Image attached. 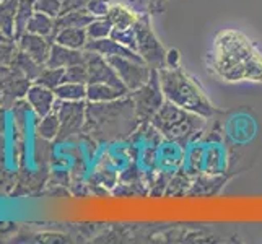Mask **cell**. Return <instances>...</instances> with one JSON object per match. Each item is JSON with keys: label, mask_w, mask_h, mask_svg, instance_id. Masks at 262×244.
<instances>
[{"label": "cell", "mask_w": 262, "mask_h": 244, "mask_svg": "<svg viewBox=\"0 0 262 244\" xmlns=\"http://www.w3.org/2000/svg\"><path fill=\"white\" fill-rule=\"evenodd\" d=\"M26 31L48 38L49 34L56 31V18H52L46 13H41V12H34L33 16L30 18L28 26H26Z\"/></svg>", "instance_id": "cell-18"}, {"label": "cell", "mask_w": 262, "mask_h": 244, "mask_svg": "<svg viewBox=\"0 0 262 244\" xmlns=\"http://www.w3.org/2000/svg\"><path fill=\"white\" fill-rule=\"evenodd\" d=\"M41 125H39V134L44 139H54L60 132V122L57 113H49L48 116L41 117Z\"/></svg>", "instance_id": "cell-24"}, {"label": "cell", "mask_w": 262, "mask_h": 244, "mask_svg": "<svg viewBox=\"0 0 262 244\" xmlns=\"http://www.w3.org/2000/svg\"><path fill=\"white\" fill-rule=\"evenodd\" d=\"M90 122L103 140L124 139L135 129L139 119L130 96H122L107 103H92L86 109Z\"/></svg>", "instance_id": "cell-2"}, {"label": "cell", "mask_w": 262, "mask_h": 244, "mask_svg": "<svg viewBox=\"0 0 262 244\" xmlns=\"http://www.w3.org/2000/svg\"><path fill=\"white\" fill-rule=\"evenodd\" d=\"M111 67L116 70L117 77L121 78L124 86L129 90V93L143 86L150 80L153 69L145 64L127 57H106Z\"/></svg>", "instance_id": "cell-7"}, {"label": "cell", "mask_w": 262, "mask_h": 244, "mask_svg": "<svg viewBox=\"0 0 262 244\" xmlns=\"http://www.w3.org/2000/svg\"><path fill=\"white\" fill-rule=\"evenodd\" d=\"M111 8V0H88L86 12L95 18H106Z\"/></svg>", "instance_id": "cell-28"}, {"label": "cell", "mask_w": 262, "mask_h": 244, "mask_svg": "<svg viewBox=\"0 0 262 244\" xmlns=\"http://www.w3.org/2000/svg\"><path fill=\"white\" fill-rule=\"evenodd\" d=\"M57 116L60 122V135L69 137L72 134H77L82 129L85 121V104L83 101H62V104L57 107Z\"/></svg>", "instance_id": "cell-9"}, {"label": "cell", "mask_w": 262, "mask_h": 244, "mask_svg": "<svg viewBox=\"0 0 262 244\" xmlns=\"http://www.w3.org/2000/svg\"><path fill=\"white\" fill-rule=\"evenodd\" d=\"M129 95V92L113 86L110 83H88L86 85V99L90 103H107L113 99Z\"/></svg>", "instance_id": "cell-14"}, {"label": "cell", "mask_w": 262, "mask_h": 244, "mask_svg": "<svg viewBox=\"0 0 262 244\" xmlns=\"http://www.w3.org/2000/svg\"><path fill=\"white\" fill-rule=\"evenodd\" d=\"M151 122L166 137L184 139L202 129L204 117L166 101L160 107V111L153 116Z\"/></svg>", "instance_id": "cell-4"}, {"label": "cell", "mask_w": 262, "mask_h": 244, "mask_svg": "<svg viewBox=\"0 0 262 244\" xmlns=\"http://www.w3.org/2000/svg\"><path fill=\"white\" fill-rule=\"evenodd\" d=\"M34 0H20L16 8V16H15V33L23 34L26 33V26H28L30 18L34 13Z\"/></svg>", "instance_id": "cell-21"}, {"label": "cell", "mask_w": 262, "mask_h": 244, "mask_svg": "<svg viewBox=\"0 0 262 244\" xmlns=\"http://www.w3.org/2000/svg\"><path fill=\"white\" fill-rule=\"evenodd\" d=\"M54 41L70 49L83 51L88 44L86 28H60L54 36Z\"/></svg>", "instance_id": "cell-15"}, {"label": "cell", "mask_w": 262, "mask_h": 244, "mask_svg": "<svg viewBox=\"0 0 262 244\" xmlns=\"http://www.w3.org/2000/svg\"><path fill=\"white\" fill-rule=\"evenodd\" d=\"M64 81H72V83H88V72L85 64L70 65L66 69V78Z\"/></svg>", "instance_id": "cell-27"}, {"label": "cell", "mask_w": 262, "mask_h": 244, "mask_svg": "<svg viewBox=\"0 0 262 244\" xmlns=\"http://www.w3.org/2000/svg\"><path fill=\"white\" fill-rule=\"evenodd\" d=\"M86 51H93L101 54L104 57H127V59H134L139 62H145L137 52L122 46L121 42H117L114 38H104V39H95V41H88L86 44Z\"/></svg>", "instance_id": "cell-10"}, {"label": "cell", "mask_w": 262, "mask_h": 244, "mask_svg": "<svg viewBox=\"0 0 262 244\" xmlns=\"http://www.w3.org/2000/svg\"><path fill=\"white\" fill-rule=\"evenodd\" d=\"M135 38H137V54L145 60L153 70L166 67V49L153 33L147 15H140L137 23L134 25Z\"/></svg>", "instance_id": "cell-5"}, {"label": "cell", "mask_w": 262, "mask_h": 244, "mask_svg": "<svg viewBox=\"0 0 262 244\" xmlns=\"http://www.w3.org/2000/svg\"><path fill=\"white\" fill-rule=\"evenodd\" d=\"M85 64V52L78 49H70L62 46L59 42H54L51 46V52L46 62V67L52 69H67L70 65Z\"/></svg>", "instance_id": "cell-11"}, {"label": "cell", "mask_w": 262, "mask_h": 244, "mask_svg": "<svg viewBox=\"0 0 262 244\" xmlns=\"http://www.w3.org/2000/svg\"><path fill=\"white\" fill-rule=\"evenodd\" d=\"M113 30H114V26L110 21V18H95V20L86 26L88 41L110 38Z\"/></svg>", "instance_id": "cell-22"}, {"label": "cell", "mask_w": 262, "mask_h": 244, "mask_svg": "<svg viewBox=\"0 0 262 244\" xmlns=\"http://www.w3.org/2000/svg\"><path fill=\"white\" fill-rule=\"evenodd\" d=\"M20 0H4L0 4V31L5 36H12L15 33V16Z\"/></svg>", "instance_id": "cell-19"}, {"label": "cell", "mask_w": 262, "mask_h": 244, "mask_svg": "<svg viewBox=\"0 0 262 244\" xmlns=\"http://www.w3.org/2000/svg\"><path fill=\"white\" fill-rule=\"evenodd\" d=\"M54 93L60 101H83V99H86V85L64 81L54 90Z\"/></svg>", "instance_id": "cell-20"}, {"label": "cell", "mask_w": 262, "mask_h": 244, "mask_svg": "<svg viewBox=\"0 0 262 244\" xmlns=\"http://www.w3.org/2000/svg\"><path fill=\"white\" fill-rule=\"evenodd\" d=\"M166 67H179V54L178 51H166Z\"/></svg>", "instance_id": "cell-30"}, {"label": "cell", "mask_w": 262, "mask_h": 244, "mask_svg": "<svg viewBox=\"0 0 262 244\" xmlns=\"http://www.w3.org/2000/svg\"><path fill=\"white\" fill-rule=\"evenodd\" d=\"M2 2H4V0H0V4H2Z\"/></svg>", "instance_id": "cell-31"}, {"label": "cell", "mask_w": 262, "mask_h": 244, "mask_svg": "<svg viewBox=\"0 0 262 244\" xmlns=\"http://www.w3.org/2000/svg\"><path fill=\"white\" fill-rule=\"evenodd\" d=\"M130 98L135 106V114H137L139 122L143 121H151L160 107L163 106L165 95L161 92L160 86V78H158V70L151 72V77L145 85L130 92Z\"/></svg>", "instance_id": "cell-6"}, {"label": "cell", "mask_w": 262, "mask_h": 244, "mask_svg": "<svg viewBox=\"0 0 262 244\" xmlns=\"http://www.w3.org/2000/svg\"><path fill=\"white\" fill-rule=\"evenodd\" d=\"M114 4H119L125 8H129L137 15H145L148 8V0H111Z\"/></svg>", "instance_id": "cell-29"}, {"label": "cell", "mask_w": 262, "mask_h": 244, "mask_svg": "<svg viewBox=\"0 0 262 244\" xmlns=\"http://www.w3.org/2000/svg\"><path fill=\"white\" fill-rule=\"evenodd\" d=\"M95 20L93 15H90L86 12V8L83 10H75L69 12L56 18V31L60 28H86V26Z\"/></svg>", "instance_id": "cell-17"}, {"label": "cell", "mask_w": 262, "mask_h": 244, "mask_svg": "<svg viewBox=\"0 0 262 244\" xmlns=\"http://www.w3.org/2000/svg\"><path fill=\"white\" fill-rule=\"evenodd\" d=\"M51 46L46 41L44 36L39 34H34V33H23L21 38H20V48L21 51L26 54L28 57H31L34 62H38L39 65L46 64L48 57H49V52H51Z\"/></svg>", "instance_id": "cell-12"}, {"label": "cell", "mask_w": 262, "mask_h": 244, "mask_svg": "<svg viewBox=\"0 0 262 244\" xmlns=\"http://www.w3.org/2000/svg\"><path fill=\"white\" fill-rule=\"evenodd\" d=\"M160 86L165 99L183 109L195 113L202 117H209L215 113L213 106L204 96L194 80L184 74L179 67H163L158 70Z\"/></svg>", "instance_id": "cell-3"}, {"label": "cell", "mask_w": 262, "mask_h": 244, "mask_svg": "<svg viewBox=\"0 0 262 244\" xmlns=\"http://www.w3.org/2000/svg\"><path fill=\"white\" fill-rule=\"evenodd\" d=\"M26 99H28V103L33 107V111L39 117H44L49 113H52L57 96H56V93H54V90L36 83L28 90V96H26Z\"/></svg>", "instance_id": "cell-13"}, {"label": "cell", "mask_w": 262, "mask_h": 244, "mask_svg": "<svg viewBox=\"0 0 262 244\" xmlns=\"http://www.w3.org/2000/svg\"><path fill=\"white\" fill-rule=\"evenodd\" d=\"M212 69L220 78L236 81H262V54L245 34L223 31L212 49Z\"/></svg>", "instance_id": "cell-1"}, {"label": "cell", "mask_w": 262, "mask_h": 244, "mask_svg": "<svg viewBox=\"0 0 262 244\" xmlns=\"http://www.w3.org/2000/svg\"><path fill=\"white\" fill-rule=\"evenodd\" d=\"M111 38H114L117 42H121L122 46L137 52V38H135L134 26L132 28H127V30H113Z\"/></svg>", "instance_id": "cell-25"}, {"label": "cell", "mask_w": 262, "mask_h": 244, "mask_svg": "<svg viewBox=\"0 0 262 244\" xmlns=\"http://www.w3.org/2000/svg\"><path fill=\"white\" fill-rule=\"evenodd\" d=\"M34 10L57 18L62 10V0H34Z\"/></svg>", "instance_id": "cell-26"}, {"label": "cell", "mask_w": 262, "mask_h": 244, "mask_svg": "<svg viewBox=\"0 0 262 244\" xmlns=\"http://www.w3.org/2000/svg\"><path fill=\"white\" fill-rule=\"evenodd\" d=\"M85 67L88 72V83H110L113 86L124 90V92H129L124 86L121 78L117 77L116 70L111 67L107 59L101 54L85 49Z\"/></svg>", "instance_id": "cell-8"}, {"label": "cell", "mask_w": 262, "mask_h": 244, "mask_svg": "<svg viewBox=\"0 0 262 244\" xmlns=\"http://www.w3.org/2000/svg\"><path fill=\"white\" fill-rule=\"evenodd\" d=\"M64 78H66V69H52L48 67L39 72L38 75V83L44 85L51 90H56L59 85L64 83Z\"/></svg>", "instance_id": "cell-23"}, {"label": "cell", "mask_w": 262, "mask_h": 244, "mask_svg": "<svg viewBox=\"0 0 262 244\" xmlns=\"http://www.w3.org/2000/svg\"><path fill=\"white\" fill-rule=\"evenodd\" d=\"M139 16L140 15L134 13L132 10H129V8L111 2L110 13H107L106 18H110V21L113 23L114 30H127V28H132V26L137 23Z\"/></svg>", "instance_id": "cell-16"}]
</instances>
